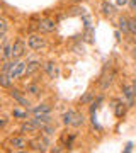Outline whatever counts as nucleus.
Returning a JSON list of instances; mask_svg holds the SVG:
<instances>
[{"label":"nucleus","instance_id":"7","mask_svg":"<svg viewBox=\"0 0 136 153\" xmlns=\"http://www.w3.org/2000/svg\"><path fill=\"white\" fill-rule=\"evenodd\" d=\"M10 146L16 148V150H24V148L27 146V143H26V140H24V138L16 136V138H12V140H10Z\"/></svg>","mask_w":136,"mask_h":153},{"label":"nucleus","instance_id":"13","mask_svg":"<svg viewBox=\"0 0 136 153\" xmlns=\"http://www.w3.org/2000/svg\"><path fill=\"white\" fill-rule=\"evenodd\" d=\"M34 116H38V114H48L49 112V105H46V104H41V105H38V107H34Z\"/></svg>","mask_w":136,"mask_h":153},{"label":"nucleus","instance_id":"17","mask_svg":"<svg viewBox=\"0 0 136 153\" xmlns=\"http://www.w3.org/2000/svg\"><path fill=\"white\" fill-rule=\"evenodd\" d=\"M73 117H75V112H73V111H70V112H66V114L63 116V123H65L66 126L73 124Z\"/></svg>","mask_w":136,"mask_h":153},{"label":"nucleus","instance_id":"8","mask_svg":"<svg viewBox=\"0 0 136 153\" xmlns=\"http://www.w3.org/2000/svg\"><path fill=\"white\" fill-rule=\"evenodd\" d=\"M34 121L39 124V128H44L46 124H49V123H51V117H49L48 114H38L36 117H34Z\"/></svg>","mask_w":136,"mask_h":153},{"label":"nucleus","instance_id":"10","mask_svg":"<svg viewBox=\"0 0 136 153\" xmlns=\"http://www.w3.org/2000/svg\"><path fill=\"white\" fill-rule=\"evenodd\" d=\"M44 70L48 71V75L49 76H58V68H56V65H54V63H46V65H44Z\"/></svg>","mask_w":136,"mask_h":153},{"label":"nucleus","instance_id":"12","mask_svg":"<svg viewBox=\"0 0 136 153\" xmlns=\"http://www.w3.org/2000/svg\"><path fill=\"white\" fill-rule=\"evenodd\" d=\"M119 29L123 31V33H129V19L121 17L119 19Z\"/></svg>","mask_w":136,"mask_h":153},{"label":"nucleus","instance_id":"9","mask_svg":"<svg viewBox=\"0 0 136 153\" xmlns=\"http://www.w3.org/2000/svg\"><path fill=\"white\" fill-rule=\"evenodd\" d=\"M123 94H124L126 100H128V105H133V99L136 97L135 92H133V87H123Z\"/></svg>","mask_w":136,"mask_h":153},{"label":"nucleus","instance_id":"26","mask_svg":"<svg viewBox=\"0 0 136 153\" xmlns=\"http://www.w3.org/2000/svg\"><path fill=\"white\" fill-rule=\"evenodd\" d=\"M128 2H129V0H116V4H117V5H126Z\"/></svg>","mask_w":136,"mask_h":153},{"label":"nucleus","instance_id":"21","mask_svg":"<svg viewBox=\"0 0 136 153\" xmlns=\"http://www.w3.org/2000/svg\"><path fill=\"white\" fill-rule=\"evenodd\" d=\"M129 33L136 34V19H129Z\"/></svg>","mask_w":136,"mask_h":153},{"label":"nucleus","instance_id":"15","mask_svg":"<svg viewBox=\"0 0 136 153\" xmlns=\"http://www.w3.org/2000/svg\"><path fill=\"white\" fill-rule=\"evenodd\" d=\"M38 68H39V63H38V61H31V63H27V66H26V75H31V73H34Z\"/></svg>","mask_w":136,"mask_h":153},{"label":"nucleus","instance_id":"18","mask_svg":"<svg viewBox=\"0 0 136 153\" xmlns=\"http://www.w3.org/2000/svg\"><path fill=\"white\" fill-rule=\"evenodd\" d=\"M10 78L12 76L9 73H4V75L0 76V83H2V87H9L10 85Z\"/></svg>","mask_w":136,"mask_h":153},{"label":"nucleus","instance_id":"28","mask_svg":"<svg viewBox=\"0 0 136 153\" xmlns=\"http://www.w3.org/2000/svg\"><path fill=\"white\" fill-rule=\"evenodd\" d=\"M131 9H136V0H131Z\"/></svg>","mask_w":136,"mask_h":153},{"label":"nucleus","instance_id":"25","mask_svg":"<svg viewBox=\"0 0 136 153\" xmlns=\"http://www.w3.org/2000/svg\"><path fill=\"white\" fill-rule=\"evenodd\" d=\"M5 124H7V117H5V116H2V121H0V128H5Z\"/></svg>","mask_w":136,"mask_h":153},{"label":"nucleus","instance_id":"19","mask_svg":"<svg viewBox=\"0 0 136 153\" xmlns=\"http://www.w3.org/2000/svg\"><path fill=\"white\" fill-rule=\"evenodd\" d=\"M27 92H31L33 95H39V92H41V88H39L38 85H29V87H27Z\"/></svg>","mask_w":136,"mask_h":153},{"label":"nucleus","instance_id":"24","mask_svg":"<svg viewBox=\"0 0 136 153\" xmlns=\"http://www.w3.org/2000/svg\"><path fill=\"white\" fill-rule=\"evenodd\" d=\"M90 99H92V94H90V92H87L85 95H83V97L80 99V104H87V102L90 100Z\"/></svg>","mask_w":136,"mask_h":153},{"label":"nucleus","instance_id":"1","mask_svg":"<svg viewBox=\"0 0 136 153\" xmlns=\"http://www.w3.org/2000/svg\"><path fill=\"white\" fill-rule=\"evenodd\" d=\"M4 73H9L12 78H19L26 73V63L14 61V63H4Z\"/></svg>","mask_w":136,"mask_h":153},{"label":"nucleus","instance_id":"30","mask_svg":"<svg viewBox=\"0 0 136 153\" xmlns=\"http://www.w3.org/2000/svg\"><path fill=\"white\" fill-rule=\"evenodd\" d=\"M133 55H135V56H136V49H135V53H133Z\"/></svg>","mask_w":136,"mask_h":153},{"label":"nucleus","instance_id":"11","mask_svg":"<svg viewBox=\"0 0 136 153\" xmlns=\"http://www.w3.org/2000/svg\"><path fill=\"white\" fill-rule=\"evenodd\" d=\"M10 95H12V97H14V99H16V100H17V102H19V104H22V105H29V102H27L26 99L22 97V95H21V92H19V90H12V92H10Z\"/></svg>","mask_w":136,"mask_h":153},{"label":"nucleus","instance_id":"22","mask_svg":"<svg viewBox=\"0 0 136 153\" xmlns=\"http://www.w3.org/2000/svg\"><path fill=\"white\" fill-rule=\"evenodd\" d=\"M14 117H19V119H26L27 117V112H21V111H14Z\"/></svg>","mask_w":136,"mask_h":153},{"label":"nucleus","instance_id":"4","mask_svg":"<svg viewBox=\"0 0 136 153\" xmlns=\"http://www.w3.org/2000/svg\"><path fill=\"white\" fill-rule=\"evenodd\" d=\"M33 150L36 152H46V146H48V140H44V138H36L33 141L29 143Z\"/></svg>","mask_w":136,"mask_h":153},{"label":"nucleus","instance_id":"14","mask_svg":"<svg viewBox=\"0 0 136 153\" xmlns=\"http://www.w3.org/2000/svg\"><path fill=\"white\" fill-rule=\"evenodd\" d=\"M2 58H4V60H9V58H12V46H9V44H4V48H2Z\"/></svg>","mask_w":136,"mask_h":153},{"label":"nucleus","instance_id":"5","mask_svg":"<svg viewBox=\"0 0 136 153\" xmlns=\"http://www.w3.org/2000/svg\"><path fill=\"white\" fill-rule=\"evenodd\" d=\"M39 31H43V33H53L54 31V22L51 19H44V21L39 22Z\"/></svg>","mask_w":136,"mask_h":153},{"label":"nucleus","instance_id":"23","mask_svg":"<svg viewBox=\"0 0 136 153\" xmlns=\"http://www.w3.org/2000/svg\"><path fill=\"white\" fill-rule=\"evenodd\" d=\"M124 111H126L124 104H117V107H116V114H117V116H123V114H124Z\"/></svg>","mask_w":136,"mask_h":153},{"label":"nucleus","instance_id":"6","mask_svg":"<svg viewBox=\"0 0 136 153\" xmlns=\"http://www.w3.org/2000/svg\"><path fill=\"white\" fill-rule=\"evenodd\" d=\"M21 129H22V133H36L39 129V124L33 119V121H27V123H24Z\"/></svg>","mask_w":136,"mask_h":153},{"label":"nucleus","instance_id":"29","mask_svg":"<svg viewBox=\"0 0 136 153\" xmlns=\"http://www.w3.org/2000/svg\"><path fill=\"white\" fill-rule=\"evenodd\" d=\"M133 92H135V95H136V80L133 82Z\"/></svg>","mask_w":136,"mask_h":153},{"label":"nucleus","instance_id":"16","mask_svg":"<svg viewBox=\"0 0 136 153\" xmlns=\"http://www.w3.org/2000/svg\"><path fill=\"white\" fill-rule=\"evenodd\" d=\"M102 14L104 16H112V14H114V5H111V4L106 2L102 5Z\"/></svg>","mask_w":136,"mask_h":153},{"label":"nucleus","instance_id":"20","mask_svg":"<svg viewBox=\"0 0 136 153\" xmlns=\"http://www.w3.org/2000/svg\"><path fill=\"white\" fill-rule=\"evenodd\" d=\"M83 124V117H82L80 114H77L75 112V117H73V126H80Z\"/></svg>","mask_w":136,"mask_h":153},{"label":"nucleus","instance_id":"3","mask_svg":"<svg viewBox=\"0 0 136 153\" xmlns=\"http://www.w3.org/2000/svg\"><path fill=\"white\" fill-rule=\"evenodd\" d=\"M24 53H26V46H24V43H22L21 39H17L16 43L12 44V58L17 60V58H21Z\"/></svg>","mask_w":136,"mask_h":153},{"label":"nucleus","instance_id":"27","mask_svg":"<svg viewBox=\"0 0 136 153\" xmlns=\"http://www.w3.org/2000/svg\"><path fill=\"white\" fill-rule=\"evenodd\" d=\"M43 129H44V134H51V133H53V129H51V128H46V126H44Z\"/></svg>","mask_w":136,"mask_h":153},{"label":"nucleus","instance_id":"2","mask_svg":"<svg viewBox=\"0 0 136 153\" xmlns=\"http://www.w3.org/2000/svg\"><path fill=\"white\" fill-rule=\"evenodd\" d=\"M27 44H29V48L31 49H41L44 48V39L41 38V36H38V34H31L29 36V39H27Z\"/></svg>","mask_w":136,"mask_h":153}]
</instances>
